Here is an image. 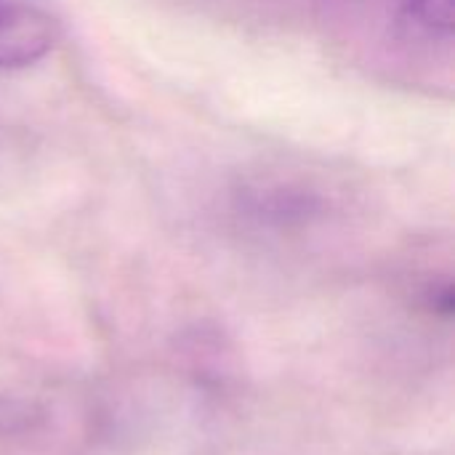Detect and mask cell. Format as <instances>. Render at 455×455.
Wrapping results in <instances>:
<instances>
[{"label":"cell","mask_w":455,"mask_h":455,"mask_svg":"<svg viewBox=\"0 0 455 455\" xmlns=\"http://www.w3.org/2000/svg\"><path fill=\"white\" fill-rule=\"evenodd\" d=\"M59 21L43 0H0V69H21L53 51Z\"/></svg>","instance_id":"1"},{"label":"cell","mask_w":455,"mask_h":455,"mask_svg":"<svg viewBox=\"0 0 455 455\" xmlns=\"http://www.w3.org/2000/svg\"><path fill=\"white\" fill-rule=\"evenodd\" d=\"M45 411L35 400L16 395H0V437L32 435L43 427Z\"/></svg>","instance_id":"2"},{"label":"cell","mask_w":455,"mask_h":455,"mask_svg":"<svg viewBox=\"0 0 455 455\" xmlns=\"http://www.w3.org/2000/svg\"><path fill=\"white\" fill-rule=\"evenodd\" d=\"M411 19L432 35L453 32V0H405Z\"/></svg>","instance_id":"3"}]
</instances>
